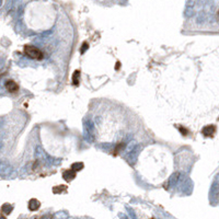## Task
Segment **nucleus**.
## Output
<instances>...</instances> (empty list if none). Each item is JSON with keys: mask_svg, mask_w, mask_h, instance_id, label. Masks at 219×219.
I'll use <instances>...</instances> for the list:
<instances>
[{"mask_svg": "<svg viewBox=\"0 0 219 219\" xmlns=\"http://www.w3.org/2000/svg\"><path fill=\"white\" fill-rule=\"evenodd\" d=\"M24 54L31 57L33 59H37V60H42L43 59V53L38 50L37 47L33 45H25L24 46Z\"/></svg>", "mask_w": 219, "mask_h": 219, "instance_id": "nucleus-1", "label": "nucleus"}, {"mask_svg": "<svg viewBox=\"0 0 219 219\" xmlns=\"http://www.w3.org/2000/svg\"><path fill=\"white\" fill-rule=\"evenodd\" d=\"M215 132H216V127H215L214 125H207V126H205V127L203 128V130H202L203 135L206 137H213Z\"/></svg>", "mask_w": 219, "mask_h": 219, "instance_id": "nucleus-2", "label": "nucleus"}, {"mask_svg": "<svg viewBox=\"0 0 219 219\" xmlns=\"http://www.w3.org/2000/svg\"><path fill=\"white\" fill-rule=\"evenodd\" d=\"M6 88H7L8 91L12 92V93H14V92H17L19 90L18 83L15 81H13V80H8V81L6 82Z\"/></svg>", "mask_w": 219, "mask_h": 219, "instance_id": "nucleus-3", "label": "nucleus"}, {"mask_svg": "<svg viewBox=\"0 0 219 219\" xmlns=\"http://www.w3.org/2000/svg\"><path fill=\"white\" fill-rule=\"evenodd\" d=\"M27 207H29V209L31 210V211H35V210H37L41 207V203L37 201V199H35V198H32V199H30V202H29Z\"/></svg>", "mask_w": 219, "mask_h": 219, "instance_id": "nucleus-4", "label": "nucleus"}, {"mask_svg": "<svg viewBox=\"0 0 219 219\" xmlns=\"http://www.w3.org/2000/svg\"><path fill=\"white\" fill-rule=\"evenodd\" d=\"M63 178H64L67 182L73 181V179L76 178V171H73V169H69V170H67V171H65L64 174H63Z\"/></svg>", "mask_w": 219, "mask_h": 219, "instance_id": "nucleus-5", "label": "nucleus"}, {"mask_svg": "<svg viewBox=\"0 0 219 219\" xmlns=\"http://www.w3.org/2000/svg\"><path fill=\"white\" fill-rule=\"evenodd\" d=\"M12 209H13V207L11 205H9V204H3L2 205V207H1V210H2V214H7L9 215L11 211H12Z\"/></svg>", "mask_w": 219, "mask_h": 219, "instance_id": "nucleus-6", "label": "nucleus"}, {"mask_svg": "<svg viewBox=\"0 0 219 219\" xmlns=\"http://www.w3.org/2000/svg\"><path fill=\"white\" fill-rule=\"evenodd\" d=\"M79 77H80V71H79V70H76V71L73 73V83L75 86H78V84H79Z\"/></svg>", "mask_w": 219, "mask_h": 219, "instance_id": "nucleus-7", "label": "nucleus"}, {"mask_svg": "<svg viewBox=\"0 0 219 219\" xmlns=\"http://www.w3.org/2000/svg\"><path fill=\"white\" fill-rule=\"evenodd\" d=\"M67 191V186H61V185H58V186L53 187V192L55 194H59L61 192H66Z\"/></svg>", "mask_w": 219, "mask_h": 219, "instance_id": "nucleus-8", "label": "nucleus"}, {"mask_svg": "<svg viewBox=\"0 0 219 219\" xmlns=\"http://www.w3.org/2000/svg\"><path fill=\"white\" fill-rule=\"evenodd\" d=\"M82 168H83V163H82V162H80V163H79V162H77V163H73V165H71V168H70V169H73V171H76V172H77V171H79V170H81Z\"/></svg>", "mask_w": 219, "mask_h": 219, "instance_id": "nucleus-9", "label": "nucleus"}, {"mask_svg": "<svg viewBox=\"0 0 219 219\" xmlns=\"http://www.w3.org/2000/svg\"><path fill=\"white\" fill-rule=\"evenodd\" d=\"M65 218H66V215L58 214V215H56V216H55V219H65Z\"/></svg>", "mask_w": 219, "mask_h": 219, "instance_id": "nucleus-10", "label": "nucleus"}, {"mask_svg": "<svg viewBox=\"0 0 219 219\" xmlns=\"http://www.w3.org/2000/svg\"><path fill=\"white\" fill-rule=\"evenodd\" d=\"M180 128V130H181V133H182L183 135H187V129L186 128H182V127H179Z\"/></svg>", "mask_w": 219, "mask_h": 219, "instance_id": "nucleus-11", "label": "nucleus"}, {"mask_svg": "<svg viewBox=\"0 0 219 219\" xmlns=\"http://www.w3.org/2000/svg\"><path fill=\"white\" fill-rule=\"evenodd\" d=\"M87 47H88V44H87V43H84V45H83V47L81 48V53H82V54L84 53V50H86V48H87Z\"/></svg>", "mask_w": 219, "mask_h": 219, "instance_id": "nucleus-12", "label": "nucleus"}, {"mask_svg": "<svg viewBox=\"0 0 219 219\" xmlns=\"http://www.w3.org/2000/svg\"><path fill=\"white\" fill-rule=\"evenodd\" d=\"M1 219H6V218H5V217H3V216H2V217H1Z\"/></svg>", "mask_w": 219, "mask_h": 219, "instance_id": "nucleus-13", "label": "nucleus"}]
</instances>
